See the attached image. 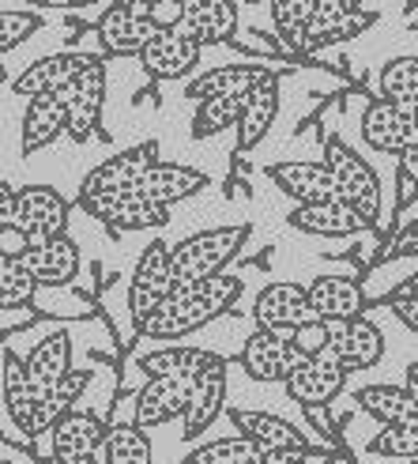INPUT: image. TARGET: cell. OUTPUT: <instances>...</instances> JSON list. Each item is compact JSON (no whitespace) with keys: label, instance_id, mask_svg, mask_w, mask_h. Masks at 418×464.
<instances>
[{"label":"cell","instance_id":"1","mask_svg":"<svg viewBox=\"0 0 418 464\" xmlns=\"http://www.w3.org/2000/svg\"><path fill=\"white\" fill-rule=\"evenodd\" d=\"M242 291H245V284L230 272L215 276V280L193 284V287H177V291H170L166 303H162L144 324H136V329L144 340H181V336L204 329V324H212L226 310H234Z\"/></svg>","mask_w":418,"mask_h":464},{"label":"cell","instance_id":"2","mask_svg":"<svg viewBox=\"0 0 418 464\" xmlns=\"http://www.w3.org/2000/svg\"><path fill=\"white\" fill-rule=\"evenodd\" d=\"M245 242H249V223L207 227V230H200V235L177 242L170 249V280H174V291L223 276L226 265L238 257Z\"/></svg>","mask_w":418,"mask_h":464},{"label":"cell","instance_id":"3","mask_svg":"<svg viewBox=\"0 0 418 464\" xmlns=\"http://www.w3.org/2000/svg\"><path fill=\"white\" fill-rule=\"evenodd\" d=\"M324 162H328V170L336 178V200L355 208V212L374 227L381 219V181H377L374 167H369L355 148L336 140V136L328 140V148H324Z\"/></svg>","mask_w":418,"mask_h":464},{"label":"cell","instance_id":"4","mask_svg":"<svg viewBox=\"0 0 418 464\" xmlns=\"http://www.w3.org/2000/svg\"><path fill=\"white\" fill-rule=\"evenodd\" d=\"M106 102V61L95 53H72V83H68V136L87 144L102 125Z\"/></svg>","mask_w":418,"mask_h":464},{"label":"cell","instance_id":"5","mask_svg":"<svg viewBox=\"0 0 418 464\" xmlns=\"http://www.w3.org/2000/svg\"><path fill=\"white\" fill-rule=\"evenodd\" d=\"M158 162V148L155 140L147 144H139V148H128V151H118L113 159L99 162L95 170H90L80 185V208L87 212L90 204H99V200H113V197H125L132 193L139 178H144L151 167Z\"/></svg>","mask_w":418,"mask_h":464},{"label":"cell","instance_id":"6","mask_svg":"<svg viewBox=\"0 0 418 464\" xmlns=\"http://www.w3.org/2000/svg\"><path fill=\"white\" fill-rule=\"evenodd\" d=\"M64 223H68V200L57 189H50V185H31V189H19L12 230L23 238V246H42L50 238H61Z\"/></svg>","mask_w":418,"mask_h":464},{"label":"cell","instance_id":"7","mask_svg":"<svg viewBox=\"0 0 418 464\" xmlns=\"http://www.w3.org/2000/svg\"><path fill=\"white\" fill-rule=\"evenodd\" d=\"M174 280H170V246L151 242L136 261L132 284H128V314L136 324H144L162 303L170 298Z\"/></svg>","mask_w":418,"mask_h":464},{"label":"cell","instance_id":"8","mask_svg":"<svg viewBox=\"0 0 418 464\" xmlns=\"http://www.w3.org/2000/svg\"><path fill=\"white\" fill-rule=\"evenodd\" d=\"M328 324V352L339 359L347 374H358L385 359V333L366 314L351 321H324Z\"/></svg>","mask_w":418,"mask_h":464},{"label":"cell","instance_id":"9","mask_svg":"<svg viewBox=\"0 0 418 464\" xmlns=\"http://www.w3.org/2000/svg\"><path fill=\"white\" fill-rule=\"evenodd\" d=\"M252 317L264 333H283L290 336L294 329H301L306 321H313V303H309V287L294 284V280H279L268 284L257 303H252Z\"/></svg>","mask_w":418,"mask_h":464},{"label":"cell","instance_id":"10","mask_svg":"<svg viewBox=\"0 0 418 464\" xmlns=\"http://www.w3.org/2000/svg\"><path fill=\"white\" fill-rule=\"evenodd\" d=\"M238 362H242V370L252 382H283L287 385V378L294 374L301 362H306V355H301L298 347L290 343V336L257 329L245 340Z\"/></svg>","mask_w":418,"mask_h":464},{"label":"cell","instance_id":"11","mask_svg":"<svg viewBox=\"0 0 418 464\" xmlns=\"http://www.w3.org/2000/svg\"><path fill=\"white\" fill-rule=\"evenodd\" d=\"M193 401V378L174 374V378H147V385L136 392V411H132V423L139 430H155V427H166L170 420L189 411Z\"/></svg>","mask_w":418,"mask_h":464},{"label":"cell","instance_id":"12","mask_svg":"<svg viewBox=\"0 0 418 464\" xmlns=\"http://www.w3.org/2000/svg\"><path fill=\"white\" fill-rule=\"evenodd\" d=\"M362 140L381 151V155H404L407 148L418 144V125H414V113L396 106V102H369L362 113Z\"/></svg>","mask_w":418,"mask_h":464},{"label":"cell","instance_id":"13","mask_svg":"<svg viewBox=\"0 0 418 464\" xmlns=\"http://www.w3.org/2000/svg\"><path fill=\"white\" fill-rule=\"evenodd\" d=\"M347 385V370L339 366V359L332 352H324L317 359H306L294 374L287 378V397L301 408H320V404H332Z\"/></svg>","mask_w":418,"mask_h":464},{"label":"cell","instance_id":"14","mask_svg":"<svg viewBox=\"0 0 418 464\" xmlns=\"http://www.w3.org/2000/svg\"><path fill=\"white\" fill-rule=\"evenodd\" d=\"M223 404H226V359L212 352V359L193 374V401H189V411H185L181 438H200L219 420Z\"/></svg>","mask_w":418,"mask_h":464},{"label":"cell","instance_id":"15","mask_svg":"<svg viewBox=\"0 0 418 464\" xmlns=\"http://www.w3.org/2000/svg\"><path fill=\"white\" fill-rule=\"evenodd\" d=\"M158 34L162 31L147 19V12L109 5L99 19V42H102V50L113 53V57H139Z\"/></svg>","mask_w":418,"mask_h":464},{"label":"cell","instance_id":"16","mask_svg":"<svg viewBox=\"0 0 418 464\" xmlns=\"http://www.w3.org/2000/svg\"><path fill=\"white\" fill-rule=\"evenodd\" d=\"M106 430L109 427L99 420V415L72 408L50 430L53 434V457H61L64 464H90V460H99L102 442H106Z\"/></svg>","mask_w":418,"mask_h":464},{"label":"cell","instance_id":"17","mask_svg":"<svg viewBox=\"0 0 418 464\" xmlns=\"http://www.w3.org/2000/svg\"><path fill=\"white\" fill-rule=\"evenodd\" d=\"M207 189V174L196 167H185V162H155V167L139 178V185L132 193H139L151 204L174 208L177 200H189L196 193Z\"/></svg>","mask_w":418,"mask_h":464},{"label":"cell","instance_id":"18","mask_svg":"<svg viewBox=\"0 0 418 464\" xmlns=\"http://www.w3.org/2000/svg\"><path fill=\"white\" fill-rule=\"evenodd\" d=\"M271 76H275V68H268V64H223V68H212V72H200L189 87H185V95L193 102L245 99L252 87H261Z\"/></svg>","mask_w":418,"mask_h":464},{"label":"cell","instance_id":"19","mask_svg":"<svg viewBox=\"0 0 418 464\" xmlns=\"http://www.w3.org/2000/svg\"><path fill=\"white\" fill-rule=\"evenodd\" d=\"M230 423L242 438H249L261 453H279V450H309L306 434H301L294 423L279 420L271 411H252V408H230Z\"/></svg>","mask_w":418,"mask_h":464},{"label":"cell","instance_id":"20","mask_svg":"<svg viewBox=\"0 0 418 464\" xmlns=\"http://www.w3.org/2000/svg\"><path fill=\"white\" fill-rule=\"evenodd\" d=\"M61 132H68V87L53 95H38L23 106V155L50 148Z\"/></svg>","mask_w":418,"mask_h":464},{"label":"cell","instance_id":"21","mask_svg":"<svg viewBox=\"0 0 418 464\" xmlns=\"http://www.w3.org/2000/svg\"><path fill=\"white\" fill-rule=\"evenodd\" d=\"M268 178L279 185V193H287L298 204L336 200V178L328 162H275L268 167Z\"/></svg>","mask_w":418,"mask_h":464},{"label":"cell","instance_id":"22","mask_svg":"<svg viewBox=\"0 0 418 464\" xmlns=\"http://www.w3.org/2000/svg\"><path fill=\"white\" fill-rule=\"evenodd\" d=\"M200 53H204L200 42H193L181 31H166L139 53V64H144V72L151 80H181L200 64Z\"/></svg>","mask_w":418,"mask_h":464},{"label":"cell","instance_id":"23","mask_svg":"<svg viewBox=\"0 0 418 464\" xmlns=\"http://www.w3.org/2000/svg\"><path fill=\"white\" fill-rule=\"evenodd\" d=\"M19 257L27 265V272L38 280V287H64V284H72L76 272H80V249L64 235L42 242V246H23Z\"/></svg>","mask_w":418,"mask_h":464},{"label":"cell","instance_id":"24","mask_svg":"<svg viewBox=\"0 0 418 464\" xmlns=\"http://www.w3.org/2000/svg\"><path fill=\"white\" fill-rule=\"evenodd\" d=\"M287 223L301 235H317V238H347V235H358L369 223L347 208L343 200H324V204H298L294 212L287 216Z\"/></svg>","mask_w":418,"mask_h":464},{"label":"cell","instance_id":"25","mask_svg":"<svg viewBox=\"0 0 418 464\" xmlns=\"http://www.w3.org/2000/svg\"><path fill=\"white\" fill-rule=\"evenodd\" d=\"M72 374V340L68 333H50L27 355V385L34 392H57V385Z\"/></svg>","mask_w":418,"mask_h":464},{"label":"cell","instance_id":"26","mask_svg":"<svg viewBox=\"0 0 418 464\" xmlns=\"http://www.w3.org/2000/svg\"><path fill=\"white\" fill-rule=\"evenodd\" d=\"M90 216L106 227H118V230H158L170 223V208L151 204L139 193H125V197H113V200H99L87 208Z\"/></svg>","mask_w":418,"mask_h":464},{"label":"cell","instance_id":"27","mask_svg":"<svg viewBox=\"0 0 418 464\" xmlns=\"http://www.w3.org/2000/svg\"><path fill=\"white\" fill-rule=\"evenodd\" d=\"M181 34L193 42H226L238 34V5L234 0H185V23Z\"/></svg>","mask_w":418,"mask_h":464},{"label":"cell","instance_id":"28","mask_svg":"<svg viewBox=\"0 0 418 464\" xmlns=\"http://www.w3.org/2000/svg\"><path fill=\"white\" fill-rule=\"evenodd\" d=\"M275 118H279V72L271 76V80H264L261 87H252L249 95H245V106H242V121H238V140H234V148L245 155V151H252L257 148L264 136L271 132V125H275Z\"/></svg>","mask_w":418,"mask_h":464},{"label":"cell","instance_id":"29","mask_svg":"<svg viewBox=\"0 0 418 464\" xmlns=\"http://www.w3.org/2000/svg\"><path fill=\"white\" fill-rule=\"evenodd\" d=\"M309 303H313V317L320 321H351L362 317L366 295L347 276H317L309 284Z\"/></svg>","mask_w":418,"mask_h":464},{"label":"cell","instance_id":"30","mask_svg":"<svg viewBox=\"0 0 418 464\" xmlns=\"http://www.w3.org/2000/svg\"><path fill=\"white\" fill-rule=\"evenodd\" d=\"M358 408L374 415L381 427H411L418 423V401L404 385H366L358 389Z\"/></svg>","mask_w":418,"mask_h":464},{"label":"cell","instance_id":"31","mask_svg":"<svg viewBox=\"0 0 418 464\" xmlns=\"http://www.w3.org/2000/svg\"><path fill=\"white\" fill-rule=\"evenodd\" d=\"M72 83V53H50V57H38L34 64H27L23 72L8 83L12 95L19 99H38V95H53V91H64Z\"/></svg>","mask_w":418,"mask_h":464},{"label":"cell","instance_id":"32","mask_svg":"<svg viewBox=\"0 0 418 464\" xmlns=\"http://www.w3.org/2000/svg\"><path fill=\"white\" fill-rule=\"evenodd\" d=\"M207 359H212L207 347H158V352L139 359V370H144L147 378H174V374L193 378Z\"/></svg>","mask_w":418,"mask_h":464},{"label":"cell","instance_id":"33","mask_svg":"<svg viewBox=\"0 0 418 464\" xmlns=\"http://www.w3.org/2000/svg\"><path fill=\"white\" fill-rule=\"evenodd\" d=\"M377 87L385 102H396L404 110L418 106V57H396L377 72Z\"/></svg>","mask_w":418,"mask_h":464},{"label":"cell","instance_id":"34","mask_svg":"<svg viewBox=\"0 0 418 464\" xmlns=\"http://www.w3.org/2000/svg\"><path fill=\"white\" fill-rule=\"evenodd\" d=\"M99 460L102 464H151V438H147V430H139L136 423L109 427Z\"/></svg>","mask_w":418,"mask_h":464},{"label":"cell","instance_id":"35","mask_svg":"<svg viewBox=\"0 0 418 464\" xmlns=\"http://www.w3.org/2000/svg\"><path fill=\"white\" fill-rule=\"evenodd\" d=\"M38 291V280L27 272L19 253H5L0 257V306L5 310H27V303Z\"/></svg>","mask_w":418,"mask_h":464},{"label":"cell","instance_id":"36","mask_svg":"<svg viewBox=\"0 0 418 464\" xmlns=\"http://www.w3.org/2000/svg\"><path fill=\"white\" fill-rule=\"evenodd\" d=\"M264 453L242 434L230 438H215V442H204L200 450H193L181 464H257Z\"/></svg>","mask_w":418,"mask_h":464},{"label":"cell","instance_id":"37","mask_svg":"<svg viewBox=\"0 0 418 464\" xmlns=\"http://www.w3.org/2000/svg\"><path fill=\"white\" fill-rule=\"evenodd\" d=\"M374 12H351V15H343L336 23H328V27H309L306 31V42H301V50L298 53H317L324 50V45H336V42H355L366 27H374Z\"/></svg>","mask_w":418,"mask_h":464},{"label":"cell","instance_id":"38","mask_svg":"<svg viewBox=\"0 0 418 464\" xmlns=\"http://www.w3.org/2000/svg\"><path fill=\"white\" fill-rule=\"evenodd\" d=\"M242 106H245V99H207V102H196L193 136H196V140H204V136H219L226 129H238Z\"/></svg>","mask_w":418,"mask_h":464},{"label":"cell","instance_id":"39","mask_svg":"<svg viewBox=\"0 0 418 464\" xmlns=\"http://www.w3.org/2000/svg\"><path fill=\"white\" fill-rule=\"evenodd\" d=\"M268 8H271V19L279 34H283V42L298 53L309 31V0H268Z\"/></svg>","mask_w":418,"mask_h":464},{"label":"cell","instance_id":"40","mask_svg":"<svg viewBox=\"0 0 418 464\" xmlns=\"http://www.w3.org/2000/svg\"><path fill=\"white\" fill-rule=\"evenodd\" d=\"M377 457H400V460H418V423L411 427H381V434L369 442Z\"/></svg>","mask_w":418,"mask_h":464},{"label":"cell","instance_id":"41","mask_svg":"<svg viewBox=\"0 0 418 464\" xmlns=\"http://www.w3.org/2000/svg\"><path fill=\"white\" fill-rule=\"evenodd\" d=\"M42 27V15L38 12H15V8H5L0 12V50L5 53H12V50H19L23 42H27L34 31Z\"/></svg>","mask_w":418,"mask_h":464},{"label":"cell","instance_id":"42","mask_svg":"<svg viewBox=\"0 0 418 464\" xmlns=\"http://www.w3.org/2000/svg\"><path fill=\"white\" fill-rule=\"evenodd\" d=\"M290 343H294L306 359H317V355L328 352V324H324L320 317H313V321L301 324V329L290 333Z\"/></svg>","mask_w":418,"mask_h":464},{"label":"cell","instance_id":"43","mask_svg":"<svg viewBox=\"0 0 418 464\" xmlns=\"http://www.w3.org/2000/svg\"><path fill=\"white\" fill-rule=\"evenodd\" d=\"M362 0H309V27H328V23L358 12Z\"/></svg>","mask_w":418,"mask_h":464},{"label":"cell","instance_id":"44","mask_svg":"<svg viewBox=\"0 0 418 464\" xmlns=\"http://www.w3.org/2000/svg\"><path fill=\"white\" fill-rule=\"evenodd\" d=\"M385 261H400V257H418V216L407 219L400 230H396V238H392L381 253Z\"/></svg>","mask_w":418,"mask_h":464},{"label":"cell","instance_id":"45","mask_svg":"<svg viewBox=\"0 0 418 464\" xmlns=\"http://www.w3.org/2000/svg\"><path fill=\"white\" fill-rule=\"evenodd\" d=\"M147 19L155 23L162 34H166V31H181V23H185V0H155V5L147 8Z\"/></svg>","mask_w":418,"mask_h":464},{"label":"cell","instance_id":"46","mask_svg":"<svg viewBox=\"0 0 418 464\" xmlns=\"http://www.w3.org/2000/svg\"><path fill=\"white\" fill-rule=\"evenodd\" d=\"M27 385V362H19L15 352H5V378H0V389H5V397L15 389Z\"/></svg>","mask_w":418,"mask_h":464},{"label":"cell","instance_id":"47","mask_svg":"<svg viewBox=\"0 0 418 464\" xmlns=\"http://www.w3.org/2000/svg\"><path fill=\"white\" fill-rule=\"evenodd\" d=\"M388 306H392V314L400 317L404 329H411L418 336V303H407V298H388Z\"/></svg>","mask_w":418,"mask_h":464},{"label":"cell","instance_id":"48","mask_svg":"<svg viewBox=\"0 0 418 464\" xmlns=\"http://www.w3.org/2000/svg\"><path fill=\"white\" fill-rule=\"evenodd\" d=\"M15 200H19V189L15 185H0V227L12 230V219H15Z\"/></svg>","mask_w":418,"mask_h":464},{"label":"cell","instance_id":"49","mask_svg":"<svg viewBox=\"0 0 418 464\" xmlns=\"http://www.w3.org/2000/svg\"><path fill=\"white\" fill-rule=\"evenodd\" d=\"M95 0H23V8H45V12H76V8H90Z\"/></svg>","mask_w":418,"mask_h":464},{"label":"cell","instance_id":"50","mask_svg":"<svg viewBox=\"0 0 418 464\" xmlns=\"http://www.w3.org/2000/svg\"><path fill=\"white\" fill-rule=\"evenodd\" d=\"M400 181L404 185H414V189H418V144L400 155Z\"/></svg>","mask_w":418,"mask_h":464},{"label":"cell","instance_id":"51","mask_svg":"<svg viewBox=\"0 0 418 464\" xmlns=\"http://www.w3.org/2000/svg\"><path fill=\"white\" fill-rule=\"evenodd\" d=\"M313 450H279V453H264L257 464H306Z\"/></svg>","mask_w":418,"mask_h":464},{"label":"cell","instance_id":"52","mask_svg":"<svg viewBox=\"0 0 418 464\" xmlns=\"http://www.w3.org/2000/svg\"><path fill=\"white\" fill-rule=\"evenodd\" d=\"M392 298H407V303H418V272L411 276V280H404V287L392 295Z\"/></svg>","mask_w":418,"mask_h":464},{"label":"cell","instance_id":"53","mask_svg":"<svg viewBox=\"0 0 418 464\" xmlns=\"http://www.w3.org/2000/svg\"><path fill=\"white\" fill-rule=\"evenodd\" d=\"M404 389L418 401V362H411V366L404 370Z\"/></svg>","mask_w":418,"mask_h":464},{"label":"cell","instance_id":"54","mask_svg":"<svg viewBox=\"0 0 418 464\" xmlns=\"http://www.w3.org/2000/svg\"><path fill=\"white\" fill-rule=\"evenodd\" d=\"M109 5H118V8H132V12H147L155 0H109Z\"/></svg>","mask_w":418,"mask_h":464},{"label":"cell","instance_id":"55","mask_svg":"<svg viewBox=\"0 0 418 464\" xmlns=\"http://www.w3.org/2000/svg\"><path fill=\"white\" fill-rule=\"evenodd\" d=\"M38 464H64V460H61V457H53V453H50V457H42V460H38Z\"/></svg>","mask_w":418,"mask_h":464},{"label":"cell","instance_id":"56","mask_svg":"<svg viewBox=\"0 0 418 464\" xmlns=\"http://www.w3.org/2000/svg\"><path fill=\"white\" fill-rule=\"evenodd\" d=\"M418 8V0H407V12H414Z\"/></svg>","mask_w":418,"mask_h":464},{"label":"cell","instance_id":"57","mask_svg":"<svg viewBox=\"0 0 418 464\" xmlns=\"http://www.w3.org/2000/svg\"><path fill=\"white\" fill-rule=\"evenodd\" d=\"M411 113H414V125H418V106H414V110H411Z\"/></svg>","mask_w":418,"mask_h":464},{"label":"cell","instance_id":"58","mask_svg":"<svg viewBox=\"0 0 418 464\" xmlns=\"http://www.w3.org/2000/svg\"><path fill=\"white\" fill-rule=\"evenodd\" d=\"M90 464H102V460H90Z\"/></svg>","mask_w":418,"mask_h":464},{"label":"cell","instance_id":"59","mask_svg":"<svg viewBox=\"0 0 418 464\" xmlns=\"http://www.w3.org/2000/svg\"><path fill=\"white\" fill-rule=\"evenodd\" d=\"M411 464H418V460H411Z\"/></svg>","mask_w":418,"mask_h":464}]
</instances>
